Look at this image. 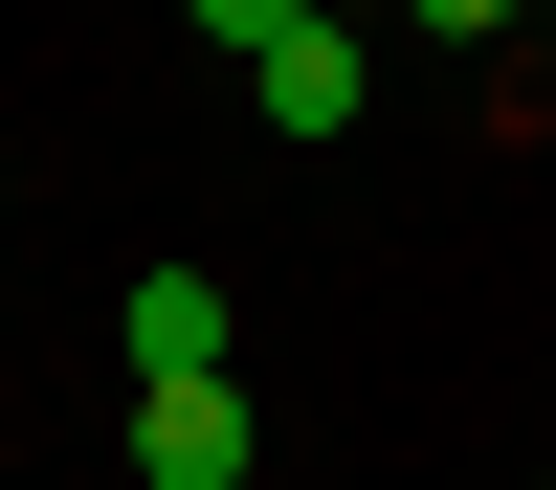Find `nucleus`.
<instances>
[{"mask_svg":"<svg viewBox=\"0 0 556 490\" xmlns=\"http://www.w3.org/2000/svg\"><path fill=\"white\" fill-rule=\"evenodd\" d=\"M134 490H245V401L223 379H134Z\"/></svg>","mask_w":556,"mask_h":490,"instance_id":"f257e3e1","label":"nucleus"},{"mask_svg":"<svg viewBox=\"0 0 556 490\" xmlns=\"http://www.w3.org/2000/svg\"><path fill=\"white\" fill-rule=\"evenodd\" d=\"M134 379H223V335H245V312H223V267H134Z\"/></svg>","mask_w":556,"mask_h":490,"instance_id":"f03ea898","label":"nucleus"},{"mask_svg":"<svg viewBox=\"0 0 556 490\" xmlns=\"http://www.w3.org/2000/svg\"><path fill=\"white\" fill-rule=\"evenodd\" d=\"M245 89H267V134H356V23H290V45H245Z\"/></svg>","mask_w":556,"mask_h":490,"instance_id":"7ed1b4c3","label":"nucleus"},{"mask_svg":"<svg viewBox=\"0 0 556 490\" xmlns=\"http://www.w3.org/2000/svg\"><path fill=\"white\" fill-rule=\"evenodd\" d=\"M178 23H201V45H290L312 0H178Z\"/></svg>","mask_w":556,"mask_h":490,"instance_id":"20e7f679","label":"nucleus"},{"mask_svg":"<svg viewBox=\"0 0 556 490\" xmlns=\"http://www.w3.org/2000/svg\"><path fill=\"white\" fill-rule=\"evenodd\" d=\"M401 23H445V45H490V23H513V0H401Z\"/></svg>","mask_w":556,"mask_h":490,"instance_id":"39448f33","label":"nucleus"},{"mask_svg":"<svg viewBox=\"0 0 556 490\" xmlns=\"http://www.w3.org/2000/svg\"><path fill=\"white\" fill-rule=\"evenodd\" d=\"M312 23H379V0H312Z\"/></svg>","mask_w":556,"mask_h":490,"instance_id":"423d86ee","label":"nucleus"},{"mask_svg":"<svg viewBox=\"0 0 556 490\" xmlns=\"http://www.w3.org/2000/svg\"><path fill=\"white\" fill-rule=\"evenodd\" d=\"M534 490H556V468H534Z\"/></svg>","mask_w":556,"mask_h":490,"instance_id":"0eeeda50","label":"nucleus"}]
</instances>
